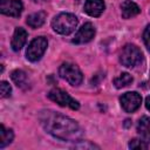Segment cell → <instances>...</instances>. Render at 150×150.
Masks as SVG:
<instances>
[{
    "label": "cell",
    "mask_w": 150,
    "mask_h": 150,
    "mask_svg": "<svg viewBox=\"0 0 150 150\" xmlns=\"http://www.w3.org/2000/svg\"><path fill=\"white\" fill-rule=\"evenodd\" d=\"M47 46H48V42H47L46 38H43V36L35 38L29 43V46L26 50V57L32 62L39 61L41 59V56L45 54Z\"/></svg>",
    "instance_id": "8992f818"
},
{
    "label": "cell",
    "mask_w": 150,
    "mask_h": 150,
    "mask_svg": "<svg viewBox=\"0 0 150 150\" xmlns=\"http://www.w3.org/2000/svg\"><path fill=\"white\" fill-rule=\"evenodd\" d=\"M137 132L142 139L150 142V117L143 116L137 123Z\"/></svg>",
    "instance_id": "5bb4252c"
},
{
    "label": "cell",
    "mask_w": 150,
    "mask_h": 150,
    "mask_svg": "<svg viewBox=\"0 0 150 150\" xmlns=\"http://www.w3.org/2000/svg\"><path fill=\"white\" fill-rule=\"evenodd\" d=\"M23 5L20 0H0V11L8 16L18 18L22 13Z\"/></svg>",
    "instance_id": "ba28073f"
},
{
    "label": "cell",
    "mask_w": 150,
    "mask_h": 150,
    "mask_svg": "<svg viewBox=\"0 0 150 150\" xmlns=\"http://www.w3.org/2000/svg\"><path fill=\"white\" fill-rule=\"evenodd\" d=\"M14 138V134L11 129H6L4 124H1L0 127V148H5L7 146L8 144L12 143Z\"/></svg>",
    "instance_id": "2e32d148"
},
{
    "label": "cell",
    "mask_w": 150,
    "mask_h": 150,
    "mask_svg": "<svg viewBox=\"0 0 150 150\" xmlns=\"http://www.w3.org/2000/svg\"><path fill=\"white\" fill-rule=\"evenodd\" d=\"M129 148L130 149H146L148 144L144 139H138V138H134L129 142Z\"/></svg>",
    "instance_id": "ac0fdd59"
},
{
    "label": "cell",
    "mask_w": 150,
    "mask_h": 150,
    "mask_svg": "<svg viewBox=\"0 0 150 150\" xmlns=\"http://www.w3.org/2000/svg\"><path fill=\"white\" fill-rule=\"evenodd\" d=\"M59 75L71 86H79L83 80V75L80 68L75 63L70 62H64L60 66Z\"/></svg>",
    "instance_id": "277c9868"
},
{
    "label": "cell",
    "mask_w": 150,
    "mask_h": 150,
    "mask_svg": "<svg viewBox=\"0 0 150 150\" xmlns=\"http://www.w3.org/2000/svg\"><path fill=\"white\" fill-rule=\"evenodd\" d=\"M0 91H1V97H9L12 93V87L9 86L8 82L1 81L0 83Z\"/></svg>",
    "instance_id": "d6986e66"
},
{
    "label": "cell",
    "mask_w": 150,
    "mask_h": 150,
    "mask_svg": "<svg viewBox=\"0 0 150 150\" xmlns=\"http://www.w3.org/2000/svg\"><path fill=\"white\" fill-rule=\"evenodd\" d=\"M94 35H95V27L93 26V23L87 22L77 30V33L73 39V43H76V45L87 43L94 38Z\"/></svg>",
    "instance_id": "9c48e42d"
},
{
    "label": "cell",
    "mask_w": 150,
    "mask_h": 150,
    "mask_svg": "<svg viewBox=\"0 0 150 150\" xmlns=\"http://www.w3.org/2000/svg\"><path fill=\"white\" fill-rule=\"evenodd\" d=\"M105 8V5L103 2V0H86L84 2V12L90 15V16H94V18H97L100 16L103 11Z\"/></svg>",
    "instance_id": "30bf717a"
},
{
    "label": "cell",
    "mask_w": 150,
    "mask_h": 150,
    "mask_svg": "<svg viewBox=\"0 0 150 150\" xmlns=\"http://www.w3.org/2000/svg\"><path fill=\"white\" fill-rule=\"evenodd\" d=\"M27 36H28V34H27V32L23 28H21V27L15 28L14 34H13V38H12V42H11L12 49L14 52H19L23 47V45L26 43Z\"/></svg>",
    "instance_id": "8fae6325"
},
{
    "label": "cell",
    "mask_w": 150,
    "mask_h": 150,
    "mask_svg": "<svg viewBox=\"0 0 150 150\" xmlns=\"http://www.w3.org/2000/svg\"><path fill=\"white\" fill-rule=\"evenodd\" d=\"M131 83H132V76L129 73H122V74H120V76H117L116 79H114V84L118 89L124 88V87H128Z\"/></svg>",
    "instance_id": "e0dca14e"
},
{
    "label": "cell",
    "mask_w": 150,
    "mask_h": 150,
    "mask_svg": "<svg viewBox=\"0 0 150 150\" xmlns=\"http://www.w3.org/2000/svg\"><path fill=\"white\" fill-rule=\"evenodd\" d=\"M143 60V54L141 52V49L131 43L125 45L120 54V62L128 68H132L137 64H139Z\"/></svg>",
    "instance_id": "3957f363"
},
{
    "label": "cell",
    "mask_w": 150,
    "mask_h": 150,
    "mask_svg": "<svg viewBox=\"0 0 150 150\" xmlns=\"http://www.w3.org/2000/svg\"><path fill=\"white\" fill-rule=\"evenodd\" d=\"M48 98L57 103L61 107H68L73 110H77L80 108V103L76 100H74L69 94H67L64 90L59 89V88L52 89L48 93Z\"/></svg>",
    "instance_id": "5b68a950"
},
{
    "label": "cell",
    "mask_w": 150,
    "mask_h": 150,
    "mask_svg": "<svg viewBox=\"0 0 150 150\" xmlns=\"http://www.w3.org/2000/svg\"><path fill=\"white\" fill-rule=\"evenodd\" d=\"M79 20L77 18L71 13H60L52 20V27L53 29L62 35H68L75 30L77 27Z\"/></svg>",
    "instance_id": "7a4b0ae2"
},
{
    "label": "cell",
    "mask_w": 150,
    "mask_h": 150,
    "mask_svg": "<svg viewBox=\"0 0 150 150\" xmlns=\"http://www.w3.org/2000/svg\"><path fill=\"white\" fill-rule=\"evenodd\" d=\"M145 107H146L148 110H150V96H148L146 100H145Z\"/></svg>",
    "instance_id": "44dd1931"
},
{
    "label": "cell",
    "mask_w": 150,
    "mask_h": 150,
    "mask_svg": "<svg viewBox=\"0 0 150 150\" xmlns=\"http://www.w3.org/2000/svg\"><path fill=\"white\" fill-rule=\"evenodd\" d=\"M11 79L12 81L21 89L23 90H27L29 87H30V82H29V79H28V75L21 70V69H15L12 71L11 74Z\"/></svg>",
    "instance_id": "7c38bea8"
},
{
    "label": "cell",
    "mask_w": 150,
    "mask_h": 150,
    "mask_svg": "<svg viewBox=\"0 0 150 150\" xmlns=\"http://www.w3.org/2000/svg\"><path fill=\"white\" fill-rule=\"evenodd\" d=\"M143 40H144V43H145L146 48L150 50V25H148L146 28L144 29V33H143Z\"/></svg>",
    "instance_id": "ffe728a7"
},
{
    "label": "cell",
    "mask_w": 150,
    "mask_h": 150,
    "mask_svg": "<svg viewBox=\"0 0 150 150\" xmlns=\"http://www.w3.org/2000/svg\"><path fill=\"white\" fill-rule=\"evenodd\" d=\"M46 16H47V14L45 12H36V13H33V14L28 15L26 22L29 27L38 28V27H41L45 23Z\"/></svg>",
    "instance_id": "9a60e30c"
},
{
    "label": "cell",
    "mask_w": 150,
    "mask_h": 150,
    "mask_svg": "<svg viewBox=\"0 0 150 150\" xmlns=\"http://www.w3.org/2000/svg\"><path fill=\"white\" fill-rule=\"evenodd\" d=\"M120 102H121V107L123 108L124 111L134 112L141 107L142 97L136 91H128L121 96Z\"/></svg>",
    "instance_id": "52a82bcc"
},
{
    "label": "cell",
    "mask_w": 150,
    "mask_h": 150,
    "mask_svg": "<svg viewBox=\"0 0 150 150\" xmlns=\"http://www.w3.org/2000/svg\"><path fill=\"white\" fill-rule=\"evenodd\" d=\"M141 9L138 7L137 4H135L131 0H125L122 5H121V13H122V18L123 19H130L136 16L137 14H139Z\"/></svg>",
    "instance_id": "4fadbf2b"
},
{
    "label": "cell",
    "mask_w": 150,
    "mask_h": 150,
    "mask_svg": "<svg viewBox=\"0 0 150 150\" xmlns=\"http://www.w3.org/2000/svg\"><path fill=\"white\" fill-rule=\"evenodd\" d=\"M33 1H35V2H38V1H46V0H33Z\"/></svg>",
    "instance_id": "7402d4cb"
},
{
    "label": "cell",
    "mask_w": 150,
    "mask_h": 150,
    "mask_svg": "<svg viewBox=\"0 0 150 150\" xmlns=\"http://www.w3.org/2000/svg\"><path fill=\"white\" fill-rule=\"evenodd\" d=\"M39 121L42 128L55 138L75 142L82 137L83 132L79 123L62 114L53 110H42L39 114Z\"/></svg>",
    "instance_id": "6da1fadb"
}]
</instances>
